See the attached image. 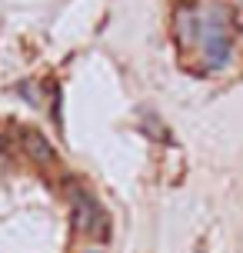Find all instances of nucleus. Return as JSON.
Instances as JSON below:
<instances>
[{"label": "nucleus", "instance_id": "obj_2", "mask_svg": "<svg viewBox=\"0 0 243 253\" xmlns=\"http://www.w3.org/2000/svg\"><path fill=\"white\" fill-rule=\"evenodd\" d=\"M20 150H24L27 160H34V164H53V147L50 140L43 137L40 130H20Z\"/></svg>", "mask_w": 243, "mask_h": 253}, {"label": "nucleus", "instance_id": "obj_3", "mask_svg": "<svg viewBox=\"0 0 243 253\" xmlns=\"http://www.w3.org/2000/svg\"><path fill=\"white\" fill-rule=\"evenodd\" d=\"M3 153H7V137L0 133V157H3Z\"/></svg>", "mask_w": 243, "mask_h": 253}, {"label": "nucleus", "instance_id": "obj_4", "mask_svg": "<svg viewBox=\"0 0 243 253\" xmlns=\"http://www.w3.org/2000/svg\"><path fill=\"white\" fill-rule=\"evenodd\" d=\"M87 253H100V250H87Z\"/></svg>", "mask_w": 243, "mask_h": 253}, {"label": "nucleus", "instance_id": "obj_1", "mask_svg": "<svg viewBox=\"0 0 243 253\" xmlns=\"http://www.w3.org/2000/svg\"><path fill=\"white\" fill-rule=\"evenodd\" d=\"M74 230L80 237H87V240H107V233H110L107 210L90 197L87 190L74 193Z\"/></svg>", "mask_w": 243, "mask_h": 253}]
</instances>
